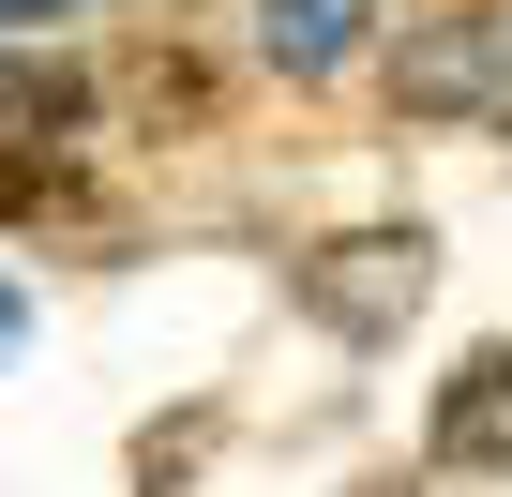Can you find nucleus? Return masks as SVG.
Wrapping results in <instances>:
<instances>
[{
  "instance_id": "f03ea898",
  "label": "nucleus",
  "mask_w": 512,
  "mask_h": 497,
  "mask_svg": "<svg viewBox=\"0 0 512 497\" xmlns=\"http://www.w3.org/2000/svg\"><path fill=\"white\" fill-rule=\"evenodd\" d=\"M422 287H437V241L422 226H347V241H317V257H287V302L317 332H347V347H392L422 317Z\"/></svg>"
},
{
  "instance_id": "9b49d317",
  "label": "nucleus",
  "mask_w": 512,
  "mask_h": 497,
  "mask_svg": "<svg viewBox=\"0 0 512 497\" xmlns=\"http://www.w3.org/2000/svg\"><path fill=\"white\" fill-rule=\"evenodd\" d=\"M362 497H407V482H362Z\"/></svg>"
},
{
  "instance_id": "f257e3e1",
  "label": "nucleus",
  "mask_w": 512,
  "mask_h": 497,
  "mask_svg": "<svg viewBox=\"0 0 512 497\" xmlns=\"http://www.w3.org/2000/svg\"><path fill=\"white\" fill-rule=\"evenodd\" d=\"M377 76H392V121H422V136L512 121V0H422V16H392Z\"/></svg>"
},
{
  "instance_id": "7ed1b4c3",
  "label": "nucleus",
  "mask_w": 512,
  "mask_h": 497,
  "mask_svg": "<svg viewBox=\"0 0 512 497\" xmlns=\"http://www.w3.org/2000/svg\"><path fill=\"white\" fill-rule=\"evenodd\" d=\"M437 467H512V347H467L437 377Z\"/></svg>"
},
{
  "instance_id": "1a4fd4ad",
  "label": "nucleus",
  "mask_w": 512,
  "mask_h": 497,
  "mask_svg": "<svg viewBox=\"0 0 512 497\" xmlns=\"http://www.w3.org/2000/svg\"><path fill=\"white\" fill-rule=\"evenodd\" d=\"M46 16H91V0H0V31H46Z\"/></svg>"
},
{
  "instance_id": "9d476101",
  "label": "nucleus",
  "mask_w": 512,
  "mask_h": 497,
  "mask_svg": "<svg viewBox=\"0 0 512 497\" xmlns=\"http://www.w3.org/2000/svg\"><path fill=\"white\" fill-rule=\"evenodd\" d=\"M16 347H31V302H16V287H0V362H16Z\"/></svg>"
},
{
  "instance_id": "20e7f679",
  "label": "nucleus",
  "mask_w": 512,
  "mask_h": 497,
  "mask_svg": "<svg viewBox=\"0 0 512 497\" xmlns=\"http://www.w3.org/2000/svg\"><path fill=\"white\" fill-rule=\"evenodd\" d=\"M377 46V0H256V61L272 76H347Z\"/></svg>"
},
{
  "instance_id": "0eeeda50",
  "label": "nucleus",
  "mask_w": 512,
  "mask_h": 497,
  "mask_svg": "<svg viewBox=\"0 0 512 497\" xmlns=\"http://www.w3.org/2000/svg\"><path fill=\"white\" fill-rule=\"evenodd\" d=\"M76 181H61V151H31V136H0V226H46Z\"/></svg>"
},
{
  "instance_id": "423d86ee",
  "label": "nucleus",
  "mask_w": 512,
  "mask_h": 497,
  "mask_svg": "<svg viewBox=\"0 0 512 497\" xmlns=\"http://www.w3.org/2000/svg\"><path fill=\"white\" fill-rule=\"evenodd\" d=\"M121 106L166 121V136H211V76H196L181 46H136V61H121Z\"/></svg>"
},
{
  "instance_id": "39448f33",
  "label": "nucleus",
  "mask_w": 512,
  "mask_h": 497,
  "mask_svg": "<svg viewBox=\"0 0 512 497\" xmlns=\"http://www.w3.org/2000/svg\"><path fill=\"white\" fill-rule=\"evenodd\" d=\"M76 121H91V76H76V61H46V46H0V136L61 151Z\"/></svg>"
},
{
  "instance_id": "6e6552de",
  "label": "nucleus",
  "mask_w": 512,
  "mask_h": 497,
  "mask_svg": "<svg viewBox=\"0 0 512 497\" xmlns=\"http://www.w3.org/2000/svg\"><path fill=\"white\" fill-rule=\"evenodd\" d=\"M196 467H211V422H151L136 437V497H181Z\"/></svg>"
}]
</instances>
